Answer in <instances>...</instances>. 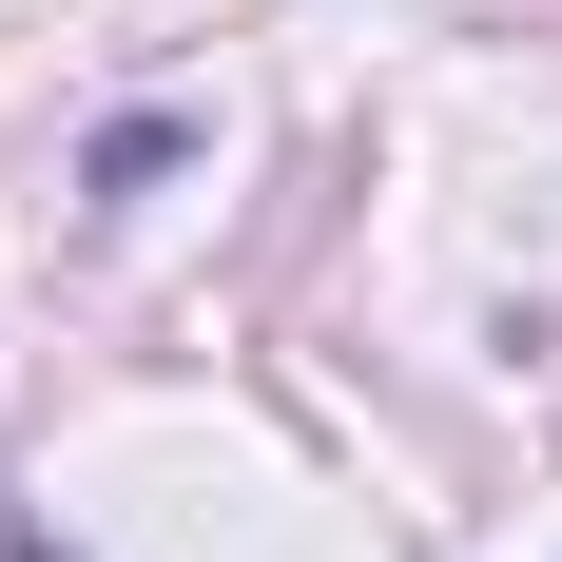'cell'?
<instances>
[{"instance_id":"6da1fadb","label":"cell","mask_w":562,"mask_h":562,"mask_svg":"<svg viewBox=\"0 0 562 562\" xmlns=\"http://www.w3.org/2000/svg\"><path fill=\"white\" fill-rule=\"evenodd\" d=\"M78 175H98V194H156V175H175V116H116V136H98Z\"/></svg>"}]
</instances>
